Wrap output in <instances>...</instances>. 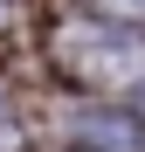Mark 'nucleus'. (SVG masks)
Instances as JSON below:
<instances>
[{"label":"nucleus","mask_w":145,"mask_h":152,"mask_svg":"<svg viewBox=\"0 0 145 152\" xmlns=\"http://www.w3.org/2000/svg\"><path fill=\"white\" fill-rule=\"evenodd\" d=\"M69 48H76V69L97 76V83H125V76L145 69V48L125 42V35H76Z\"/></svg>","instance_id":"obj_1"},{"label":"nucleus","mask_w":145,"mask_h":152,"mask_svg":"<svg viewBox=\"0 0 145 152\" xmlns=\"http://www.w3.org/2000/svg\"><path fill=\"white\" fill-rule=\"evenodd\" d=\"M69 145L76 152H138V124L125 111H90L69 124Z\"/></svg>","instance_id":"obj_2"},{"label":"nucleus","mask_w":145,"mask_h":152,"mask_svg":"<svg viewBox=\"0 0 145 152\" xmlns=\"http://www.w3.org/2000/svg\"><path fill=\"white\" fill-rule=\"evenodd\" d=\"M97 14H111V21H145V0H90Z\"/></svg>","instance_id":"obj_3"},{"label":"nucleus","mask_w":145,"mask_h":152,"mask_svg":"<svg viewBox=\"0 0 145 152\" xmlns=\"http://www.w3.org/2000/svg\"><path fill=\"white\" fill-rule=\"evenodd\" d=\"M7 14H14V0H0V21H7Z\"/></svg>","instance_id":"obj_4"}]
</instances>
